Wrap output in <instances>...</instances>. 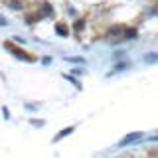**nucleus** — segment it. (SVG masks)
Wrapping results in <instances>:
<instances>
[{
	"mask_svg": "<svg viewBox=\"0 0 158 158\" xmlns=\"http://www.w3.org/2000/svg\"><path fill=\"white\" fill-rule=\"evenodd\" d=\"M57 32H59V36H67V28L63 24H57Z\"/></svg>",
	"mask_w": 158,
	"mask_h": 158,
	"instance_id": "3",
	"label": "nucleus"
},
{
	"mask_svg": "<svg viewBox=\"0 0 158 158\" xmlns=\"http://www.w3.org/2000/svg\"><path fill=\"white\" fill-rule=\"evenodd\" d=\"M156 59H158V55H156V53H150V55L146 57V61H156Z\"/></svg>",
	"mask_w": 158,
	"mask_h": 158,
	"instance_id": "4",
	"label": "nucleus"
},
{
	"mask_svg": "<svg viewBox=\"0 0 158 158\" xmlns=\"http://www.w3.org/2000/svg\"><path fill=\"white\" fill-rule=\"evenodd\" d=\"M138 138H142V132H132V134H129L126 138H123L119 146H126V144H131V142H134V140H138Z\"/></svg>",
	"mask_w": 158,
	"mask_h": 158,
	"instance_id": "2",
	"label": "nucleus"
},
{
	"mask_svg": "<svg viewBox=\"0 0 158 158\" xmlns=\"http://www.w3.org/2000/svg\"><path fill=\"white\" fill-rule=\"evenodd\" d=\"M6 47H8V50H10L12 53H18V55H20L22 59H28V61H34V55H30V53H24L22 50H20V47H16L14 44H10V42H6Z\"/></svg>",
	"mask_w": 158,
	"mask_h": 158,
	"instance_id": "1",
	"label": "nucleus"
}]
</instances>
